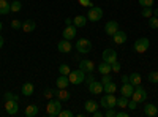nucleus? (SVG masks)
<instances>
[{
    "mask_svg": "<svg viewBox=\"0 0 158 117\" xmlns=\"http://www.w3.org/2000/svg\"><path fill=\"white\" fill-rule=\"evenodd\" d=\"M79 3H81L82 6H92V2H90V0H79Z\"/></svg>",
    "mask_w": 158,
    "mask_h": 117,
    "instance_id": "obj_46",
    "label": "nucleus"
},
{
    "mask_svg": "<svg viewBox=\"0 0 158 117\" xmlns=\"http://www.w3.org/2000/svg\"><path fill=\"white\" fill-rule=\"evenodd\" d=\"M131 98H133L135 101H138V103H142V101L147 100V92L142 89V86H136L133 95H131Z\"/></svg>",
    "mask_w": 158,
    "mask_h": 117,
    "instance_id": "obj_6",
    "label": "nucleus"
},
{
    "mask_svg": "<svg viewBox=\"0 0 158 117\" xmlns=\"http://www.w3.org/2000/svg\"><path fill=\"white\" fill-rule=\"evenodd\" d=\"M33 90H35V87H33L32 82H25V84H22L21 92H22V95H25V97H32V95H33Z\"/></svg>",
    "mask_w": 158,
    "mask_h": 117,
    "instance_id": "obj_21",
    "label": "nucleus"
},
{
    "mask_svg": "<svg viewBox=\"0 0 158 117\" xmlns=\"http://www.w3.org/2000/svg\"><path fill=\"white\" fill-rule=\"evenodd\" d=\"M128 100L130 98H127V97H120V98H117V106L118 108H127V105H128Z\"/></svg>",
    "mask_w": 158,
    "mask_h": 117,
    "instance_id": "obj_31",
    "label": "nucleus"
},
{
    "mask_svg": "<svg viewBox=\"0 0 158 117\" xmlns=\"http://www.w3.org/2000/svg\"><path fill=\"white\" fill-rule=\"evenodd\" d=\"M73 115H74V114H73L71 111H68V109H65V111L62 109V111L59 112V117H73Z\"/></svg>",
    "mask_w": 158,
    "mask_h": 117,
    "instance_id": "obj_39",
    "label": "nucleus"
},
{
    "mask_svg": "<svg viewBox=\"0 0 158 117\" xmlns=\"http://www.w3.org/2000/svg\"><path fill=\"white\" fill-rule=\"evenodd\" d=\"M11 27L16 29V30H18V29H22V22L18 21V19H15V21H11Z\"/></svg>",
    "mask_w": 158,
    "mask_h": 117,
    "instance_id": "obj_40",
    "label": "nucleus"
},
{
    "mask_svg": "<svg viewBox=\"0 0 158 117\" xmlns=\"http://www.w3.org/2000/svg\"><path fill=\"white\" fill-rule=\"evenodd\" d=\"M97 109H98V103H97V101H94V100H87V101L84 103V111H85L87 114H94Z\"/></svg>",
    "mask_w": 158,
    "mask_h": 117,
    "instance_id": "obj_14",
    "label": "nucleus"
},
{
    "mask_svg": "<svg viewBox=\"0 0 158 117\" xmlns=\"http://www.w3.org/2000/svg\"><path fill=\"white\" fill-rule=\"evenodd\" d=\"M103 18V10L100 6H90L89 13H87V19L92 22H98Z\"/></svg>",
    "mask_w": 158,
    "mask_h": 117,
    "instance_id": "obj_5",
    "label": "nucleus"
},
{
    "mask_svg": "<svg viewBox=\"0 0 158 117\" xmlns=\"http://www.w3.org/2000/svg\"><path fill=\"white\" fill-rule=\"evenodd\" d=\"M21 8H22V3L19 2V0H15V2H11V11L18 13V11H21Z\"/></svg>",
    "mask_w": 158,
    "mask_h": 117,
    "instance_id": "obj_34",
    "label": "nucleus"
},
{
    "mask_svg": "<svg viewBox=\"0 0 158 117\" xmlns=\"http://www.w3.org/2000/svg\"><path fill=\"white\" fill-rule=\"evenodd\" d=\"M147 79H149V82L156 84V82H158V70H156V71H150L149 76H147Z\"/></svg>",
    "mask_w": 158,
    "mask_h": 117,
    "instance_id": "obj_32",
    "label": "nucleus"
},
{
    "mask_svg": "<svg viewBox=\"0 0 158 117\" xmlns=\"http://www.w3.org/2000/svg\"><path fill=\"white\" fill-rule=\"evenodd\" d=\"M138 105H139V103H138V101H135L133 98H131V100H128V105H127V108H130L131 111H135V109L138 108Z\"/></svg>",
    "mask_w": 158,
    "mask_h": 117,
    "instance_id": "obj_37",
    "label": "nucleus"
},
{
    "mask_svg": "<svg viewBox=\"0 0 158 117\" xmlns=\"http://www.w3.org/2000/svg\"><path fill=\"white\" fill-rule=\"evenodd\" d=\"M79 68H81L84 73H94V70H95V65H94V62H92V60L84 59V60L79 62Z\"/></svg>",
    "mask_w": 158,
    "mask_h": 117,
    "instance_id": "obj_10",
    "label": "nucleus"
},
{
    "mask_svg": "<svg viewBox=\"0 0 158 117\" xmlns=\"http://www.w3.org/2000/svg\"><path fill=\"white\" fill-rule=\"evenodd\" d=\"M156 108H158V103H156Z\"/></svg>",
    "mask_w": 158,
    "mask_h": 117,
    "instance_id": "obj_54",
    "label": "nucleus"
},
{
    "mask_svg": "<svg viewBox=\"0 0 158 117\" xmlns=\"http://www.w3.org/2000/svg\"><path fill=\"white\" fill-rule=\"evenodd\" d=\"M115 114H117V111L114 108H108L106 111H104V115L106 117H115Z\"/></svg>",
    "mask_w": 158,
    "mask_h": 117,
    "instance_id": "obj_38",
    "label": "nucleus"
},
{
    "mask_svg": "<svg viewBox=\"0 0 158 117\" xmlns=\"http://www.w3.org/2000/svg\"><path fill=\"white\" fill-rule=\"evenodd\" d=\"M117 30H118L117 21H109V22L106 24V27H104V32H106V35H109V36H112Z\"/></svg>",
    "mask_w": 158,
    "mask_h": 117,
    "instance_id": "obj_16",
    "label": "nucleus"
},
{
    "mask_svg": "<svg viewBox=\"0 0 158 117\" xmlns=\"http://www.w3.org/2000/svg\"><path fill=\"white\" fill-rule=\"evenodd\" d=\"M54 95H56V98H59L60 101H67V100L71 98V94L68 92V89H59L57 92H54Z\"/></svg>",
    "mask_w": 158,
    "mask_h": 117,
    "instance_id": "obj_17",
    "label": "nucleus"
},
{
    "mask_svg": "<svg viewBox=\"0 0 158 117\" xmlns=\"http://www.w3.org/2000/svg\"><path fill=\"white\" fill-rule=\"evenodd\" d=\"M115 90H117V84L112 82V81H109L108 84L103 86V92H104V94H114Z\"/></svg>",
    "mask_w": 158,
    "mask_h": 117,
    "instance_id": "obj_26",
    "label": "nucleus"
},
{
    "mask_svg": "<svg viewBox=\"0 0 158 117\" xmlns=\"http://www.w3.org/2000/svg\"><path fill=\"white\" fill-rule=\"evenodd\" d=\"M59 71H60V74H65V76H68L71 73V70H70V67H68L67 63H62L60 67H59Z\"/></svg>",
    "mask_w": 158,
    "mask_h": 117,
    "instance_id": "obj_30",
    "label": "nucleus"
},
{
    "mask_svg": "<svg viewBox=\"0 0 158 117\" xmlns=\"http://www.w3.org/2000/svg\"><path fill=\"white\" fill-rule=\"evenodd\" d=\"M24 114L27 115V117H35V115H38V106H36V105H29L27 108H25Z\"/></svg>",
    "mask_w": 158,
    "mask_h": 117,
    "instance_id": "obj_24",
    "label": "nucleus"
},
{
    "mask_svg": "<svg viewBox=\"0 0 158 117\" xmlns=\"http://www.w3.org/2000/svg\"><path fill=\"white\" fill-rule=\"evenodd\" d=\"M141 6H153V0H139Z\"/></svg>",
    "mask_w": 158,
    "mask_h": 117,
    "instance_id": "obj_41",
    "label": "nucleus"
},
{
    "mask_svg": "<svg viewBox=\"0 0 158 117\" xmlns=\"http://www.w3.org/2000/svg\"><path fill=\"white\" fill-rule=\"evenodd\" d=\"M149 46H150L149 38L142 36V38H138V40L135 41V44H133V49L136 51V52H139V54H144V52H146V51L149 49Z\"/></svg>",
    "mask_w": 158,
    "mask_h": 117,
    "instance_id": "obj_2",
    "label": "nucleus"
},
{
    "mask_svg": "<svg viewBox=\"0 0 158 117\" xmlns=\"http://www.w3.org/2000/svg\"><path fill=\"white\" fill-rule=\"evenodd\" d=\"M103 62L112 65L114 62H117V52H115L114 49H111V48L104 49V51H103Z\"/></svg>",
    "mask_w": 158,
    "mask_h": 117,
    "instance_id": "obj_7",
    "label": "nucleus"
},
{
    "mask_svg": "<svg viewBox=\"0 0 158 117\" xmlns=\"http://www.w3.org/2000/svg\"><path fill=\"white\" fill-rule=\"evenodd\" d=\"M95 81V76H94V73H87V76H85V79H84V82L87 84V86H90L92 82Z\"/></svg>",
    "mask_w": 158,
    "mask_h": 117,
    "instance_id": "obj_36",
    "label": "nucleus"
},
{
    "mask_svg": "<svg viewBox=\"0 0 158 117\" xmlns=\"http://www.w3.org/2000/svg\"><path fill=\"white\" fill-rule=\"evenodd\" d=\"M156 70H158V68H156Z\"/></svg>",
    "mask_w": 158,
    "mask_h": 117,
    "instance_id": "obj_55",
    "label": "nucleus"
},
{
    "mask_svg": "<svg viewBox=\"0 0 158 117\" xmlns=\"http://www.w3.org/2000/svg\"><path fill=\"white\" fill-rule=\"evenodd\" d=\"M149 27L153 29V30L158 29V18H155V16H150L149 18Z\"/></svg>",
    "mask_w": 158,
    "mask_h": 117,
    "instance_id": "obj_33",
    "label": "nucleus"
},
{
    "mask_svg": "<svg viewBox=\"0 0 158 117\" xmlns=\"http://www.w3.org/2000/svg\"><path fill=\"white\" fill-rule=\"evenodd\" d=\"M3 43H5V40H3V36H2V35H0V49H2V48H3Z\"/></svg>",
    "mask_w": 158,
    "mask_h": 117,
    "instance_id": "obj_51",
    "label": "nucleus"
},
{
    "mask_svg": "<svg viewBox=\"0 0 158 117\" xmlns=\"http://www.w3.org/2000/svg\"><path fill=\"white\" fill-rule=\"evenodd\" d=\"M158 114V108L155 105H152V103H147L146 106H144V115L147 117H155Z\"/></svg>",
    "mask_w": 158,
    "mask_h": 117,
    "instance_id": "obj_18",
    "label": "nucleus"
},
{
    "mask_svg": "<svg viewBox=\"0 0 158 117\" xmlns=\"http://www.w3.org/2000/svg\"><path fill=\"white\" fill-rule=\"evenodd\" d=\"M133 92H135V86L131 84V82H125V84H122V87H120V94H122L123 97L131 98Z\"/></svg>",
    "mask_w": 158,
    "mask_h": 117,
    "instance_id": "obj_12",
    "label": "nucleus"
},
{
    "mask_svg": "<svg viewBox=\"0 0 158 117\" xmlns=\"http://www.w3.org/2000/svg\"><path fill=\"white\" fill-rule=\"evenodd\" d=\"M141 81H142V79H141V74H139V73H131V74H130V82L133 84L135 87H136V86H141Z\"/></svg>",
    "mask_w": 158,
    "mask_h": 117,
    "instance_id": "obj_27",
    "label": "nucleus"
},
{
    "mask_svg": "<svg viewBox=\"0 0 158 117\" xmlns=\"http://www.w3.org/2000/svg\"><path fill=\"white\" fill-rule=\"evenodd\" d=\"M68 79H70V84L77 86V84L84 82V79H85V73H84L81 68H77V70H74V71H71V73L68 74Z\"/></svg>",
    "mask_w": 158,
    "mask_h": 117,
    "instance_id": "obj_3",
    "label": "nucleus"
},
{
    "mask_svg": "<svg viewBox=\"0 0 158 117\" xmlns=\"http://www.w3.org/2000/svg\"><path fill=\"white\" fill-rule=\"evenodd\" d=\"M111 68H112V71H114V73H118L122 67H120V63H118V62H114V63L111 65Z\"/></svg>",
    "mask_w": 158,
    "mask_h": 117,
    "instance_id": "obj_42",
    "label": "nucleus"
},
{
    "mask_svg": "<svg viewBox=\"0 0 158 117\" xmlns=\"http://www.w3.org/2000/svg\"><path fill=\"white\" fill-rule=\"evenodd\" d=\"M5 109L8 115H16L18 114V101L16 100H6L5 101Z\"/></svg>",
    "mask_w": 158,
    "mask_h": 117,
    "instance_id": "obj_8",
    "label": "nucleus"
},
{
    "mask_svg": "<svg viewBox=\"0 0 158 117\" xmlns=\"http://www.w3.org/2000/svg\"><path fill=\"white\" fill-rule=\"evenodd\" d=\"M100 105L104 108V109H108V101H106V95L104 97H101V100H100Z\"/></svg>",
    "mask_w": 158,
    "mask_h": 117,
    "instance_id": "obj_44",
    "label": "nucleus"
},
{
    "mask_svg": "<svg viewBox=\"0 0 158 117\" xmlns=\"http://www.w3.org/2000/svg\"><path fill=\"white\" fill-rule=\"evenodd\" d=\"M120 81H122V84H125V82H130V76H127V74H123V76L120 77Z\"/></svg>",
    "mask_w": 158,
    "mask_h": 117,
    "instance_id": "obj_48",
    "label": "nucleus"
},
{
    "mask_svg": "<svg viewBox=\"0 0 158 117\" xmlns=\"http://www.w3.org/2000/svg\"><path fill=\"white\" fill-rule=\"evenodd\" d=\"M57 49H59V52H62V54H68L70 51L73 49V44L70 43V40H63L62 41H59L57 43Z\"/></svg>",
    "mask_w": 158,
    "mask_h": 117,
    "instance_id": "obj_9",
    "label": "nucleus"
},
{
    "mask_svg": "<svg viewBox=\"0 0 158 117\" xmlns=\"http://www.w3.org/2000/svg\"><path fill=\"white\" fill-rule=\"evenodd\" d=\"M76 30H77V27L74 24H71V25H67V27H65V30H63V38L65 40H73V38L76 36Z\"/></svg>",
    "mask_w": 158,
    "mask_h": 117,
    "instance_id": "obj_11",
    "label": "nucleus"
},
{
    "mask_svg": "<svg viewBox=\"0 0 158 117\" xmlns=\"http://www.w3.org/2000/svg\"><path fill=\"white\" fill-rule=\"evenodd\" d=\"M106 101H108V108H115L117 106V98L114 94H106Z\"/></svg>",
    "mask_w": 158,
    "mask_h": 117,
    "instance_id": "obj_28",
    "label": "nucleus"
},
{
    "mask_svg": "<svg viewBox=\"0 0 158 117\" xmlns=\"http://www.w3.org/2000/svg\"><path fill=\"white\" fill-rule=\"evenodd\" d=\"M35 27H36V24H35V21H33V19H27V21H24V22H22V30H24L25 33L33 32V30H35Z\"/></svg>",
    "mask_w": 158,
    "mask_h": 117,
    "instance_id": "obj_19",
    "label": "nucleus"
},
{
    "mask_svg": "<svg viewBox=\"0 0 158 117\" xmlns=\"http://www.w3.org/2000/svg\"><path fill=\"white\" fill-rule=\"evenodd\" d=\"M128 115H130V114H128L127 111H120V112L115 114V117H128Z\"/></svg>",
    "mask_w": 158,
    "mask_h": 117,
    "instance_id": "obj_47",
    "label": "nucleus"
},
{
    "mask_svg": "<svg viewBox=\"0 0 158 117\" xmlns=\"http://www.w3.org/2000/svg\"><path fill=\"white\" fill-rule=\"evenodd\" d=\"M153 16H155V18H158V8H155V10H153Z\"/></svg>",
    "mask_w": 158,
    "mask_h": 117,
    "instance_id": "obj_52",
    "label": "nucleus"
},
{
    "mask_svg": "<svg viewBox=\"0 0 158 117\" xmlns=\"http://www.w3.org/2000/svg\"><path fill=\"white\" fill-rule=\"evenodd\" d=\"M71 24H73V19H68V18L65 19V25H71Z\"/></svg>",
    "mask_w": 158,
    "mask_h": 117,
    "instance_id": "obj_50",
    "label": "nucleus"
},
{
    "mask_svg": "<svg viewBox=\"0 0 158 117\" xmlns=\"http://www.w3.org/2000/svg\"><path fill=\"white\" fill-rule=\"evenodd\" d=\"M109 81H112V79H111V76H109V74H103V77H101V84L104 86V84H108Z\"/></svg>",
    "mask_w": 158,
    "mask_h": 117,
    "instance_id": "obj_43",
    "label": "nucleus"
},
{
    "mask_svg": "<svg viewBox=\"0 0 158 117\" xmlns=\"http://www.w3.org/2000/svg\"><path fill=\"white\" fill-rule=\"evenodd\" d=\"M3 100H5V101H6V100H16V101H19V97L15 95V94H11V92H5V94H3Z\"/></svg>",
    "mask_w": 158,
    "mask_h": 117,
    "instance_id": "obj_35",
    "label": "nucleus"
},
{
    "mask_svg": "<svg viewBox=\"0 0 158 117\" xmlns=\"http://www.w3.org/2000/svg\"><path fill=\"white\" fill-rule=\"evenodd\" d=\"M2 29H3V25H2V22H0V32H2Z\"/></svg>",
    "mask_w": 158,
    "mask_h": 117,
    "instance_id": "obj_53",
    "label": "nucleus"
},
{
    "mask_svg": "<svg viewBox=\"0 0 158 117\" xmlns=\"http://www.w3.org/2000/svg\"><path fill=\"white\" fill-rule=\"evenodd\" d=\"M112 38H114V43H115V44H123V43H127V33H125L123 30H117V32L112 35Z\"/></svg>",
    "mask_w": 158,
    "mask_h": 117,
    "instance_id": "obj_15",
    "label": "nucleus"
},
{
    "mask_svg": "<svg viewBox=\"0 0 158 117\" xmlns=\"http://www.w3.org/2000/svg\"><path fill=\"white\" fill-rule=\"evenodd\" d=\"M11 11V3L8 0H0V15H8Z\"/></svg>",
    "mask_w": 158,
    "mask_h": 117,
    "instance_id": "obj_22",
    "label": "nucleus"
},
{
    "mask_svg": "<svg viewBox=\"0 0 158 117\" xmlns=\"http://www.w3.org/2000/svg\"><path fill=\"white\" fill-rule=\"evenodd\" d=\"M62 111V101L59 100V98H51L49 101H48V106H46V112H48V115H51V117H57L59 115V112Z\"/></svg>",
    "mask_w": 158,
    "mask_h": 117,
    "instance_id": "obj_1",
    "label": "nucleus"
},
{
    "mask_svg": "<svg viewBox=\"0 0 158 117\" xmlns=\"http://www.w3.org/2000/svg\"><path fill=\"white\" fill-rule=\"evenodd\" d=\"M141 15H142L144 18H150V16H153V10H152V6H142Z\"/></svg>",
    "mask_w": 158,
    "mask_h": 117,
    "instance_id": "obj_29",
    "label": "nucleus"
},
{
    "mask_svg": "<svg viewBox=\"0 0 158 117\" xmlns=\"http://www.w3.org/2000/svg\"><path fill=\"white\" fill-rule=\"evenodd\" d=\"M97 70L101 73V74H109L111 71H112V68H111V65L109 63H106V62H101L98 67H97Z\"/></svg>",
    "mask_w": 158,
    "mask_h": 117,
    "instance_id": "obj_23",
    "label": "nucleus"
},
{
    "mask_svg": "<svg viewBox=\"0 0 158 117\" xmlns=\"http://www.w3.org/2000/svg\"><path fill=\"white\" fill-rule=\"evenodd\" d=\"M73 24L76 25V27H84V25L87 24V16H82V15H79V16L73 18Z\"/></svg>",
    "mask_w": 158,
    "mask_h": 117,
    "instance_id": "obj_25",
    "label": "nucleus"
},
{
    "mask_svg": "<svg viewBox=\"0 0 158 117\" xmlns=\"http://www.w3.org/2000/svg\"><path fill=\"white\" fill-rule=\"evenodd\" d=\"M89 90H90V94H94V95H100V94H103V84H101V81H94L90 86H89Z\"/></svg>",
    "mask_w": 158,
    "mask_h": 117,
    "instance_id": "obj_13",
    "label": "nucleus"
},
{
    "mask_svg": "<svg viewBox=\"0 0 158 117\" xmlns=\"http://www.w3.org/2000/svg\"><path fill=\"white\" fill-rule=\"evenodd\" d=\"M76 49H77V52H81V54H89L92 51V43L87 38H79L76 41Z\"/></svg>",
    "mask_w": 158,
    "mask_h": 117,
    "instance_id": "obj_4",
    "label": "nucleus"
},
{
    "mask_svg": "<svg viewBox=\"0 0 158 117\" xmlns=\"http://www.w3.org/2000/svg\"><path fill=\"white\" fill-rule=\"evenodd\" d=\"M68 84H70V79H68V76H65V74H60V76H59V79L56 81L57 89H67Z\"/></svg>",
    "mask_w": 158,
    "mask_h": 117,
    "instance_id": "obj_20",
    "label": "nucleus"
},
{
    "mask_svg": "<svg viewBox=\"0 0 158 117\" xmlns=\"http://www.w3.org/2000/svg\"><path fill=\"white\" fill-rule=\"evenodd\" d=\"M92 115H94V117H103V115H104V112H101V111H98V109H97Z\"/></svg>",
    "mask_w": 158,
    "mask_h": 117,
    "instance_id": "obj_49",
    "label": "nucleus"
},
{
    "mask_svg": "<svg viewBox=\"0 0 158 117\" xmlns=\"http://www.w3.org/2000/svg\"><path fill=\"white\" fill-rule=\"evenodd\" d=\"M44 97L51 100L52 97H54V92H52V90H51V89H46V90H44Z\"/></svg>",
    "mask_w": 158,
    "mask_h": 117,
    "instance_id": "obj_45",
    "label": "nucleus"
}]
</instances>
